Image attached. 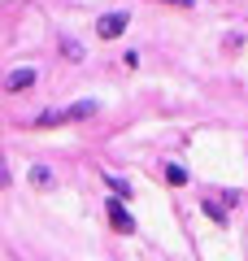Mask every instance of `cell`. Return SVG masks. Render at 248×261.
Masks as SVG:
<instances>
[{"instance_id":"6da1fadb","label":"cell","mask_w":248,"mask_h":261,"mask_svg":"<svg viewBox=\"0 0 248 261\" xmlns=\"http://www.w3.org/2000/svg\"><path fill=\"white\" fill-rule=\"evenodd\" d=\"M127 22H131V9L105 13V18H96V35H101V39H118L122 31H127Z\"/></svg>"},{"instance_id":"7a4b0ae2","label":"cell","mask_w":248,"mask_h":261,"mask_svg":"<svg viewBox=\"0 0 248 261\" xmlns=\"http://www.w3.org/2000/svg\"><path fill=\"white\" fill-rule=\"evenodd\" d=\"M105 214H109V226H113L118 235H135V218L127 214L122 200H105Z\"/></svg>"},{"instance_id":"3957f363","label":"cell","mask_w":248,"mask_h":261,"mask_svg":"<svg viewBox=\"0 0 248 261\" xmlns=\"http://www.w3.org/2000/svg\"><path fill=\"white\" fill-rule=\"evenodd\" d=\"M35 79H39V70H31V65H22V70H9V74H5V92H9V96H13V92H27Z\"/></svg>"},{"instance_id":"277c9868","label":"cell","mask_w":248,"mask_h":261,"mask_svg":"<svg viewBox=\"0 0 248 261\" xmlns=\"http://www.w3.org/2000/svg\"><path fill=\"white\" fill-rule=\"evenodd\" d=\"M61 122H70V113H65V109H44V113L35 118V126L48 130V126H61Z\"/></svg>"},{"instance_id":"5b68a950","label":"cell","mask_w":248,"mask_h":261,"mask_svg":"<svg viewBox=\"0 0 248 261\" xmlns=\"http://www.w3.org/2000/svg\"><path fill=\"white\" fill-rule=\"evenodd\" d=\"M57 48H61V57H70V61H83V57H87V53H83V44H79L74 35H61V39H57Z\"/></svg>"},{"instance_id":"8992f818","label":"cell","mask_w":248,"mask_h":261,"mask_svg":"<svg viewBox=\"0 0 248 261\" xmlns=\"http://www.w3.org/2000/svg\"><path fill=\"white\" fill-rule=\"evenodd\" d=\"M201 214H205V218H213L218 226H227V205H218L213 196H209V200H201Z\"/></svg>"},{"instance_id":"52a82bcc","label":"cell","mask_w":248,"mask_h":261,"mask_svg":"<svg viewBox=\"0 0 248 261\" xmlns=\"http://www.w3.org/2000/svg\"><path fill=\"white\" fill-rule=\"evenodd\" d=\"M96 109H101L96 100H79V105H70L65 113H70V122H79V118H96Z\"/></svg>"},{"instance_id":"ba28073f","label":"cell","mask_w":248,"mask_h":261,"mask_svg":"<svg viewBox=\"0 0 248 261\" xmlns=\"http://www.w3.org/2000/svg\"><path fill=\"white\" fill-rule=\"evenodd\" d=\"M187 178H192V174H187V170L179 166V161H165V183H175V187H183Z\"/></svg>"},{"instance_id":"9c48e42d","label":"cell","mask_w":248,"mask_h":261,"mask_svg":"<svg viewBox=\"0 0 248 261\" xmlns=\"http://www.w3.org/2000/svg\"><path fill=\"white\" fill-rule=\"evenodd\" d=\"M105 187L118 192V196H131V183H127V178H118V174H105Z\"/></svg>"},{"instance_id":"30bf717a","label":"cell","mask_w":248,"mask_h":261,"mask_svg":"<svg viewBox=\"0 0 248 261\" xmlns=\"http://www.w3.org/2000/svg\"><path fill=\"white\" fill-rule=\"evenodd\" d=\"M31 183H35V187H53V170L35 166V170H31Z\"/></svg>"},{"instance_id":"8fae6325","label":"cell","mask_w":248,"mask_h":261,"mask_svg":"<svg viewBox=\"0 0 248 261\" xmlns=\"http://www.w3.org/2000/svg\"><path fill=\"white\" fill-rule=\"evenodd\" d=\"M165 5H196V0H165Z\"/></svg>"}]
</instances>
